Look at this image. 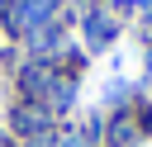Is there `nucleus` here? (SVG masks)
<instances>
[{"mask_svg":"<svg viewBox=\"0 0 152 147\" xmlns=\"http://www.w3.org/2000/svg\"><path fill=\"white\" fill-rule=\"evenodd\" d=\"M147 76H152V52H147Z\"/></svg>","mask_w":152,"mask_h":147,"instance_id":"nucleus-5","label":"nucleus"},{"mask_svg":"<svg viewBox=\"0 0 152 147\" xmlns=\"http://www.w3.org/2000/svg\"><path fill=\"white\" fill-rule=\"evenodd\" d=\"M114 28H119V24H114L109 14H100V9L86 14V38H90V47H104V43L114 38Z\"/></svg>","mask_w":152,"mask_h":147,"instance_id":"nucleus-2","label":"nucleus"},{"mask_svg":"<svg viewBox=\"0 0 152 147\" xmlns=\"http://www.w3.org/2000/svg\"><path fill=\"white\" fill-rule=\"evenodd\" d=\"M14 123H19L24 133H33V128H43L48 119H43V109H19V119H14Z\"/></svg>","mask_w":152,"mask_h":147,"instance_id":"nucleus-3","label":"nucleus"},{"mask_svg":"<svg viewBox=\"0 0 152 147\" xmlns=\"http://www.w3.org/2000/svg\"><path fill=\"white\" fill-rule=\"evenodd\" d=\"M57 147H90V138H81V133H62Z\"/></svg>","mask_w":152,"mask_h":147,"instance_id":"nucleus-4","label":"nucleus"},{"mask_svg":"<svg viewBox=\"0 0 152 147\" xmlns=\"http://www.w3.org/2000/svg\"><path fill=\"white\" fill-rule=\"evenodd\" d=\"M52 9H57V0H19L14 14H10V24H14V33H33L38 24L52 19Z\"/></svg>","mask_w":152,"mask_h":147,"instance_id":"nucleus-1","label":"nucleus"}]
</instances>
